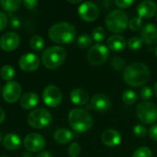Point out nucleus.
Masks as SVG:
<instances>
[{
	"instance_id": "nucleus-1",
	"label": "nucleus",
	"mask_w": 157,
	"mask_h": 157,
	"mask_svg": "<svg viewBox=\"0 0 157 157\" xmlns=\"http://www.w3.org/2000/svg\"><path fill=\"white\" fill-rule=\"evenodd\" d=\"M150 78V70L143 63H133L128 65L123 72L124 82L133 87L144 85Z\"/></svg>"
},
{
	"instance_id": "nucleus-2",
	"label": "nucleus",
	"mask_w": 157,
	"mask_h": 157,
	"mask_svg": "<svg viewBox=\"0 0 157 157\" xmlns=\"http://www.w3.org/2000/svg\"><path fill=\"white\" fill-rule=\"evenodd\" d=\"M75 28L68 22H59L52 26L48 36L50 40L58 44H69L75 38Z\"/></svg>"
},
{
	"instance_id": "nucleus-3",
	"label": "nucleus",
	"mask_w": 157,
	"mask_h": 157,
	"mask_svg": "<svg viewBox=\"0 0 157 157\" xmlns=\"http://www.w3.org/2000/svg\"><path fill=\"white\" fill-rule=\"evenodd\" d=\"M68 121L72 129L79 133L87 132L93 125L91 115L82 109H74L69 112Z\"/></svg>"
},
{
	"instance_id": "nucleus-4",
	"label": "nucleus",
	"mask_w": 157,
	"mask_h": 157,
	"mask_svg": "<svg viewBox=\"0 0 157 157\" xmlns=\"http://www.w3.org/2000/svg\"><path fill=\"white\" fill-rule=\"evenodd\" d=\"M66 59V52L61 46H52L46 49L41 57L43 65L48 69L60 67Z\"/></svg>"
},
{
	"instance_id": "nucleus-5",
	"label": "nucleus",
	"mask_w": 157,
	"mask_h": 157,
	"mask_svg": "<svg viewBox=\"0 0 157 157\" xmlns=\"http://www.w3.org/2000/svg\"><path fill=\"white\" fill-rule=\"evenodd\" d=\"M105 24L109 31L118 34L127 29L129 24V18L124 11L121 9H116L107 15Z\"/></svg>"
},
{
	"instance_id": "nucleus-6",
	"label": "nucleus",
	"mask_w": 157,
	"mask_h": 157,
	"mask_svg": "<svg viewBox=\"0 0 157 157\" xmlns=\"http://www.w3.org/2000/svg\"><path fill=\"white\" fill-rule=\"evenodd\" d=\"M28 123L34 129H42L50 125L52 121V116L45 109H36L28 115Z\"/></svg>"
},
{
	"instance_id": "nucleus-7",
	"label": "nucleus",
	"mask_w": 157,
	"mask_h": 157,
	"mask_svg": "<svg viewBox=\"0 0 157 157\" xmlns=\"http://www.w3.org/2000/svg\"><path fill=\"white\" fill-rule=\"evenodd\" d=\"M138 119L144 124H153L157 120V107L152 102L144 101L136 108Z\"/></svg>"
},
{
	"instance_id": "nucleus-8",
	"label": "nucleus",
	"mask_w": 157,
	"mask_h": 157,
	"mask_svg": "<svg viewBox=\"0 0 157 157\" xmlns=\"http://www.w3.org/2000/svg\"><path fill=\"white\" fill-rule=\"evenodd\" d=\"M108 58H109L108 47H106L101 43L93 45L87 53L88 62L95 66L103 64L104 63H106Z\"/></svg>"
},
{
	"instance_id": "nucleus-9",
	"label": "nucleus",
	"mask_w": 157,
	"mask_h": 157,
	"mask_svg": "<svg viewBox=\"0 0 157 157\" xmlns=\"http://www.w3.org/2000/svg\"><path fill=\"white\" fill-rule=\"evenodd\" d=\"M42 99L45 105L51 108L59 106L63 100V94L60 88L53 85L47 86L42 92Z\"/></svg>"
},
{
	"instance_id": "nucleus-10",
	"label": "nucleus",
	"mask_w": 157,
	"mask_h": 157,
	"mask_svg": "<svg viewBox=\"0 0 157 157\" xmlns=\"http://www.w3.org/2000/svg\"><path fill=\"white\" fill-rule=\"evenodd\" d=\"M2 96L5 101L7 103H15L17 102L21 96V86L18 83L15 81L6 82L2 90Z\"/></svg>"
},
{
	"instance_id": "nucleus-11",
	"label": "nucleus",
	"mask_w": 157,
	"mask_h": 157,
	"mask_svg": "<svg viewBox=\"0 0 157 157\" xmlns=\"http://www.w3.org/2000/svg\"><path fill=\"white\" fill-rule=\"evenodd\" d=\"M78 14L83 20L92 22L98 17L99 9L98 6L92 2H84L78 7Z\"/></svg>"
},
{
	"instance_id": "nucleus-12",
	"label": "nucleus",
	"mask_w": 157,
	"mask_h": 157,
	"mask_svg": "<svg viewBox=\"0 0 157 157\" xmlns=\"http://www.w3.org/2000/svg\"><path fill=\"white\" fill-rule=\"evenodd\" d=\"M45 139L39 133H29L28 134L23 142L24 147L29 152L36 153L41 151L45 147Z\"/></svg>"
},
{
	"instance_id": "nucleus-13",
	"label": "nucleus",
	"mask_w": 157,
	"mask_h": 157,
	"mask_svg": "<svg viewBox=\"0 0 157 157\" xmlns=\"http://www.w3.org/2000/svg\"><path fill=\"white\" fill-rule=\"evenodd\" d=\"M40 61L39 56L30 52L23 54L18 61L20 69L25 72H33L37 70L40 66Z\"/></svg>"
},
{
	"instance_id": "nucleus-14",
	"label": "nucleus",
	"mask_w": 157,
	"mask_h": 157,
	"mask_svg": "<svg viewBox=\"0 0 157 157\" xmlns=\"http://www.w3.org/2000/svg\"><path fill=\"white\" fill-rule=\"evenodd\" d=\"M20 42V38L17 33L8 31L0 38V47L6 52H12L16 50Z\"/></svg>"
},
{
	"instance_id": "nucleus-15",
	"label": "nucleus",
	"mask_w": 157,
	"mask_h": 157,
	"mask_svg": "<svg viewBox=\"0 0 157 157\" xmlns=\"http://www.w3.org/2000/svg\"><path fill=\"white\" fill-rule=\"evenodd\" d=\"M157 11L156 4L154 1L146 0L139 4L137 7V13L141 18H150L153 17Z\"/></svg>"
},
{
	"instance_id": "nucleus-16",
	"label": "nucleus",
	"mask_w": 157,
	"mask_h": 157,
	"mask_svg": "<svg viewBox=\"0 0 157 157\" xmlns=\"http://www.w3.org/2000/svg\"><path fill=\"white\" fill-rule=\"evenodd\" d=\"M103 144L108 147H115L119 145L121 142V136L116 130L109 129L106 130L101 136Z\"/></svg>"
},
{
	"instance_id": "nucleus-17",
	"label": "nucleus",
	"mask_w": 157,
	"mask_h": 157,
	"mask_svg": "<svg viewBox=\"0 0 157 157\" xmlns=\"http://www.w3.org/2000/svg\"><path fill=\"white\" fill-rule=\"evenodd\" d=\"M141 40L146 44H154L157 41V28L154 24H146L141 31Z\"/></svg>"
},
{
	"instance_id": "nucleus-18",
	"label": "nucleus",
	"mask_w": 157,
	"mask_h": 157,
	"mask_svg": "<svg viewBox=\"0 0 157 157\" xmlns=\"http://www.w3.org/2000/svg\"><path fill=\"white\" fill-rule=\"evenodd\" d=\"M91 107L98 111H107L110 107V100L104 94H96L91 99Z\"/></svg>"
},
{
	"instance_id": "nucleus-19",
	"label": "nucleus",
	"mask_w": 157,
	"mask_h": 157,
	"mask_svg": "<svg viewBox=\"0 0 157 157\" xmlns=\"http://www.w3.org/2000/svg\"><path fill=\"white\" fill-rule=\"evenodd\" d=\"M127 45L126 40L124 37L119 34L111 35L107 40V46L109 49H110L113 52H121L125 49Z\"/></svg>"
},
{
	"instance_id": "nucleus-20",
	"label": "nucleus",
	"mask_w": 157,
	"mask_h": 157,
	"mask_svg": "<svg viewBox=\"0 0 157 157\" xmlns=\"http://www.w3.org/2000/svg\"><path fill=\"white\" fill-rule=\"evenodd\" d=\"M20 106L26 110H30L34 109L39 103V97L36 93L28 92L21 96L20 98Z\"/></svg>"
},
{
	"instance_id": "nucleus-21",
	"label": "nucleus",
	"mask_w": 157,
	"mask_h": 157,
	"mask_svg": "<svg viewBox=\"0 0 157 157\" xmlns=\"http://www.w3.org/2000/svg\"><path fill=\"white\" fill-rule=\"evenodd\" d=\"M70 99L71 101L77 106H84L89 100L88 93L82 88H75L70 93Z\"/></svg>"
},
{
	"instance_id": "nucleus-22",
	"label": "nucleus",
	"mask_w": 157,
	"mask_h": 157,
	"mask_svg": "<svg viewBox=\"0 0 157 157\" xmlns=\"http://www.w3.org/2000/svg\"><path fill=\"white\" fill-rule=\"evenodd\" d=\"M21 140L18 135L15 133H8L3 139V145L6 149L9 151H14L18 149L20 146Z\"/></svg>"
},
{
	"instance_id": "nucleus-23",
	"label": "nucleus",
	"mask_w": 157,
	"mask_h": 157,
	"mask_svg": "<svg viewBox=\"0 0 157 157\" xmlns=\"http://www.w3.org/2000/svg\"><path fill=\"white\" fill-rule=\"evenodd\" d=\"M53 139L56 143L61 144H68L73 139V133L67 129H58L53 133Z\"/></svg>"
},
{
	"instance_id": "nucleus-24",
	"label": "nucleus",
	"mask_w": 157,
	"mask_h": 157,
	"mask_svg": "<svg viewBox=\"0 0 157 157\" xmlns=\"http://www.w3.org/2000/svg\"><path fill=\"white\" fill-rule=\"evenodd\" d=\"M0 4L2 7L8 11V12H13L18 9V7L21 5V1L19 0H2L0 1Z\"/></svg>"
},
{
	"instance_id": "nucleus-25",
	"label": "nucleus",
	"mask_w": 157,
	"mask_h": 157,
	"mask_svg": "<svg viewBox=\"0 0 157 157\" xmlns=\"http://www.w3.org/2000/svg\"><path fill=\"white\" fill-rule=\"evenodd\" d=\"M0 75L4 80L9 82L15 76V69L9 64H6L0 70Z\"/></svg>"
},
{
	"instance_id": "nucleus-26",
	"label": "nucleus",
	"mask_w": 157,
	"mask_h": 157,
	"mask_svg": "<svg viewBox=\"0 0 157 157\" xmlns=\"http://www.w3.org/2000/svg\"><path fill=\"white\" fill-rule=\"evenodd\" d=\"M29 46L34 51H41L44 47V40L40 35L31 37L29 40Z\"/></svg>"
},
{
	"instance_id": "nucleus-27",
	"label": "nucleus",
	"mask_w": 157,
	"mask_h": 157,
	"mask_svg": "<svg viewBox=\"0 0 157 157\" xmlns=\"http://www.w3.org/2000/svg\"><path fill=\"white\" fill-rule=\"evenodd\" d=\"M122 100L127 105H132L137 100V95L132 90H125L122 94Z\"/></svg>"
},
{
	"instance_id": "nucleus-28",
	"label": "nucleus",
	"mask_w": 157,
	"mask_h": 157,
	"mask_svg": "<svg viewBox=\"0 0 157 157\" xmlns=\"http://www.w3.org/2000/svg\"><path fill=\"white\" fill-rule=\"evenodd\" d=\"M77 45L82 49H86L92 44V38L87 34H82L77 38Z\"/></svg>"
},
{
	"instance_id": "nucleus-29",
	"label": "nucleus",
	"mask_w": 157,
	"mask_h": 157,
	"mask_svg": "<svg viewBox=\"0 0 157 157\" xmlns=\"http://www.w3.org/2000/svg\"><path fill=\"white\" fill-rule=\"evenodd\" d=\"M106 35H107V32H106L105 29L102 27H97L92 31L93 40H96L97 42H101L102 40H104L106 38Z\"/></svg>"
},
{
	"instance_id": "nucleus-30",
	"label": "nucleus",
	"mask_w": 157,
	"mask_h": 157,
	"mask_svg": "<svg viewBox=\"0 0 157 157\" xmlns=\"http://www.w3.org/2000/svg\"><path fill=\"white\" fill-rule=\"evenodd\" d=\"M143 44V40L138 37H132L128 40V47L132 51H138Z\"/></svg>"
},
{
	"instance_id": "nucleus-31",
	"label": "nucleus",
	"mask_w": 157,
	"mask_h": 157,
	"mask_svg": "<svg viewBox=\"0 0 157 157\" xmlns=\"http://www.w3.org/2000/svg\"><path fill=\"white\" fill-rule=\"evenodd\" d=\"M129 28L132 30V31H137L139 29H143V20L141 17H132L130 21H129V24H128Z\"/></svg>"
},
{
	"instance_id": "nucleus-32",
	"label": "nucleus",
	"mask_w": 157,
	"mask_h": 157,
	"mask_svg": "<svg viewBox=\"0 0 157 157\" xmlns=\"http://www.w3.org/2000/svg\"><path fill=\"white\" fill-rule=\"evenodd\" d=\"M152 151L147 147L138 148L132 155V157H152Z\"/></svg>"
},
{
	"instance_id": "nucleus-33",
	"label": "nucleus",
	"mask_w": 157,
	"mask_h": 157,
	"mask_svg": "<svg viewBox=\"0 0 157 157\" xmlns=\"http://www.w3.org/2000/svg\"><path fill=\"white\" fill-rule=\"evenodd\" d=\"M67 152H68V155H70V157H77L80 155L81 147L77 143H73L69 145Z\"/></svg>"
},
{
	"instance_id": "nucleus-34",
	"label": "nucleus",
	"mask_w": 157,
	"mask_h": 157,
	"mask_svg": "<svg viewBox=\"0 0 157 157\" xmlns=\"http://www.w3.org/2000/svg\"><path fill=\"white\" fill-rule=\"evenodd\" d=\"M111 66L114 70H122L125 66V61L121 57H115L111 60Z\"/></svg>"
},
{
	"instance_id": "nucleus-35",
	"label": "nucleus",
	"mask_w": 157,
	"mask_h": 157,
	"mask_svg": "<svg viewBox=\"0 0 157 157\" xmlns=\"http://www.w3.org/2000/svg\"><path fill=\"white\" fill-rule=\"evenodd\" d=\"M133 133L138 137H144L147 134V130L144 125L138 124L133 128Z\"/></svg>"
},
{
	"instance_id": "nucleus-36",
	"label": "nucleus",
	"mask_w": 157,
	"mask_h": 157,
	"mask_svg": "<svg viewBox=\"0 0 157 157\" xmlns=\"http://www.w3.org/2000/svg\"><path fill=\"white\" fill-rule=\"evenodd\" d=\"M153 94H154V91L152 90V88L150 86H144L140 92L141 98L145 99V100L150 99L153 97Z\"/></svg>"
},
{
	"instance_id": "nucleus-37",
	"label": "nucleus",
	"mask_w": 157,
	"mask_h": 157,
	"mask_svg": "<svg viewBox=\"0 0 157 157\" xmlns=\"http://www.w3.org/2000/svg\"><path fill=\"white\" fill-rule=\"evenodd\" d=\"M133 3L132 0H116L115 4L118 7L121 8H128Z\"/></svg>"
},
{
	"instance_id": "nucleus-38",
	"label": "nucleus",
	"mask_w": 157,
	"mask_h": 157,
	"mask_svg": "<svg viewBox=\"0 0 157 157\" xmlns=\"http://www.w3.org/2000/svg\"><path fill=\"white\" fill-rule=\"evenodd\" d=\"M8 23V18L4 12H0V31L6 29Z\"/></svg>"
},
{
	"instance_id": "nucleus-39",
	"label": "nucleus",
	"mask_w": 157,
	"mask_h": 157,
	"mask_svg": "<svg viewBox=\"0 0 157 157\" xmlns=\"http://www.w3.org/2000/svg\"><path fill=\"white\" fill-rule=\"evenodd\" d=\"M22 3L25 6V7L28 8V9H33L38 5V1L37 0H25Z\"/></svg>"
},
{
	"instance_id": "nucleus-40",
	"label": "nucleus",
	"mask_w": 157,
	"mask_h": 157,
	"mask_svg": "<svg viewBox=\"0 0 157 157\" xmlns=\"http://www.w3.org/2000/svg\"><path fill=\"white\" fill-rule=\"evenodd\" d=\"M149 134H150V137L156 141L157 142V124L153 125L151 128H150V131H149Z\"/></svg>"
},
{
	"instance_id": "nucleus-41",
	"label": "nucleus",
	"mask_w": 157,
	"mask_h": 157,
	"mask_svg": "<svg viewBox=\"0 0 157 157\" xmlns=\"http://www.w3.org/2000/svg\"><path fill=\"white\" fill-rule=\"evenodd\" d=\"M19 25H20L19 20H18L17 17H11V26L14 27V28H18Z\"/></svg>"
},
{
	"instance_id": "nucleus-42",
	"label": "nucleus",
	"mask_w": 157,
	"mask_h": 157,
	"mask_svg": "<svg viewBox=\"0 0 157 157\" xmlns=\"http://www.w3.org/2000/svg\"><path fill=\"white\" fill-rule=\"evenodd\" d=\"M36 157H52V156L51 153H49V152H47V151H44V152L40 153V154H39V155H38Z\"/></svg>"
},
{
	"instance_id": "nucleus-43",
	"label": "nucleus",
	"mask_w": 157,
	"mask_h": 157,
	"mask_svg": "<svg viewBox=\"0 0 157 157\" xmlns=\"http://www.w3.org/2000/svg\"><path fill=\"white\" fill-rule=\"evenodd\" d=\"M5 118H6L5 111L3 110V109H1V108H0V124L5 121Z\"/></svg>"
},
{
	"instance_id": "nucleus-44",
	"label": "nucleus",
	"mask_w": 157,
	"mask_h": 157,
	"mask_svg": "<svg viewBox=\"0 0 157 157\" xmlns=\"http://www.w3.org/2000/svg\"><path fill=\"white\" fill-rule=\"evenodd\" d=\"M69 3H72V4H77V3H80L81 0H75V1H72V0H68Z\"/></svg>"
},
{
	"instance_id": "nucleus-45",
	"label": "nucleus",
	"mask_w": 157,
	"mask_h": 157,
	"mask_svg": "<svg viewBox=\"0 0 157 157\" xmlns=\"http://www.w3.org/2000/svg\"><path fill=\"white\" fill-rule=\"evenodd\" d=\"M21 157H32V155L30 154H29V153H24Z\"/></svg>"
},
{
	"instance_id": "nucleus-46",
	"label": "nucleus",
	"mask_w": 157,
	"mask_h": 157,
	"mask_svg": "<svg viewBox=\"0 0 157 157\" xmlns=\"http://www.w3.org/2000/svg\"><path fill=\"white\" fill-rule=\"evenodd\" d=\"M154 93H155V95L157 97V83L155 85V86H154Z\"/></svg>"
},
{
	"instance_id": "nucleus-47",
	"label": "nucleus",
	"mask_w": 157,
	"mask_h": 157,
	"mask_svg": "<svg viewBox=\"0 0 157 157\" xmlns=\"http://www.w3.org/2000/svg\"><path fill=\"white\" fill-rule=\"evenodd\" d=\"M155 55L157 56V46H156V48H155Z\"/></svg>"
},
{
	"instance_id": "nucleus-48",
	"label": "nucleus",
	"mask_w": 157,
	"mask_h": 157,
	"mask_svg": "<svg viewBox=\"0 0 157 157\" xmlns=\"http://www.w3.org/2000/svg\"><path fill=\"white\" fill-rule=\"evenodd\" d=\"M1 141H2V136H1V133H0V143H1Z\"/></svg>"
},
{
	"instance_id": "nucleus-49",
	"label": "nucleus",
	"mask_w": 157,
	"mask_h": 157,
	"mask_svg": "<svg viewBox=\"0 0 157 157\" xmlns=\"http://www.w3.org/2000/svg\"><path fill=\"white\" fill-rule=\"evenodd\" d=\"M0 157H10V156H7V155H2V156Z\"/></svg>"
},
{
	"instance_id": "nucleus-50",
	"label": "nucleus",
	"mask_w": 157,
	"mask_h": 157,
	"mask_svg": "<svg viewBox=\"0 0 157 157\" xmlns=\"http://www.w3.org/2000/svg\"><path fill=\"white\" fill-rule=\"evenodd\" d=\"M0 92H1V86H0Z\"/></svg>"
},
{
	"instance_id": "nucleus-51",
	"label": "nucleus",
	"mask_w": 157,
	"mask_h": 157,
	"mask_svg": "<svg viewBox=\"0 0 157 157\" xmlns=\"http://www.w3.org/2000/svg\"><path fill=\"white\" fill-rule=\"evenodd\" d=\"M156 19H157V16H156Z\"/></svg>"
}]
</instances>
